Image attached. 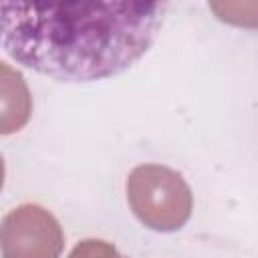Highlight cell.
<instances>
[{
    "mask_svg": "<svg viewBox=\"0 0 258 258\" xmlns=\"http://www.w3.org/2000/svg\"><path fill=\"white\" fill-rule=\"evenodd\" d=\"M2 258H58L64 236L58 220L38 204L8 212L0 230Z\"/></svg>",
    "mask_w": 258,
    "mask_h": 258,
    "instance_id": "cell-3",
    "label": "cell"
},
{
    "mask_svg": "<svg viewBox=\"0 0 258 258\" xmlns=\"http://www.w3.org/2000/svg\"><path fill=\"white\" fill-rule=\"evenodd\" d=\"M69 258H121L117 248L105 240H83L73 248Z\"/></svg>",
    "mask_w": 258,
    "mask_h": 258,
    "instance_id": "cell-5",
    "label": "cell"
},
{
    "mask_svg": "<svg viewBox=\"0 0 258 258\" xmlns=\"http://www.w3.org/2000/svg\"><path fill=\"white\" fill-rule=\"evenodd\" d=\"M163 2H0L2 48L22 67L64 83L115 77L153 44Z\"/></svg>",
    "mask_w": 258,
    "mask_h": 258,
    "instance_id": "cell-1",
    "label": "cell"
},
{
    "mask_svg": "<svg viewBox=\"0 0 258 258\" xmlns=\"http://www.w3.org/2000/svg\"><path fill=\"white\" fill-rule=\"evenodd\" d=\"M127 202L137 220L157 232L179 230L194 208L191 189L181 173L157 163L137 165L129 173Z\"/></svg>",
    "mask_w": 258,
    "mask_h": 258,
    "instance_id": "cell-2",
    "label": "cell"
},
{
    "mask_svg": "<svg viewBox=\"0 0 258 258\" xmlns=\"http://www.w3.org/2000/svg\"><path fill=\"white\" fill-rule=\"evenodd\" d=\"M210 8L228 24L258 28V2H210Z\"/></svg>",
    "mask_w": 258,
    "mask_h": 258,
    "instance_id": "cell-4",
    "label": "cell"
}]
</instances>
